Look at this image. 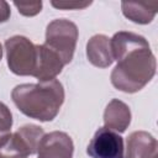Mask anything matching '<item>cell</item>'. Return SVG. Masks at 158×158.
<instances>
[{"mask_svg": "<svg viewBox=\"0 0 158 158\" xmlns=\"http://www.w3.org/2000/svg\"><path fill=\"white\" fill-rule=\"evenodd\" d=\"M111 41L112 58L117 62L111 72V84L123 93H136L156 74V58L147 40L137 33L120 31Z\"/></svg>", "mask_w": 158, "mask_h": 158, "instance_id": "1", "label": "cell"}, {"mask_svg": "<svg viewBox=\"0 0 158 158\" xmlns=\"http://www.w3.org/2000/svg\"><path fill=\"white\" fill-rule=\"evenodd\" d=\"M11 98L17 109L38 121H52L64 102V89L59 80L20 84L12 89Z\"/></svg>", "mask_w": 158, "mask_h": 158, "instance_id": "2", "label": "cell"}, {"mask_svg": "<svg viewBox=\"0 0 158 158\" xmlns=\"http://www.w3.org/2000/svg\"><path fill=\"white\" fill-rule=\"evenodd\" d=\"M5 51L7 65L14 74L35 77L40 59L38 44L25 36H12L6 40Z\"/></svg>", "mask_w": 158, "mask_h": 158, "instance_id": "3", "label": "cell"}, {"mask_svg": "<svg viewBox=\"0 0 158 158\" xmlns=\"http://www.w3.org/2000/svg\"><path fill=\"white\" fill-rule=\"evenodd\" d=\"M77 40L78 27L74 22L65 19H57L48 23L44 44L59 56L64 65L73 59Z\"/></svg>", "mask_w": 158, "mask_h": 158, "instance_id": "4", "label": "cell"}, {"mask_svg": "<svg viewBox=\"0 0 158 158\" xmlns=\"http://www.w3.org/2000/svg\"><path fill=\"white\" fill-rule=\"evenodd\" d=\"M44 131L36 125H25L0 146V158H27L37 153Z\"/></svg>", "mask_w": 158, "mask_h": 158, "instance_id": "5", "label": "cell"}, {"mask_svg": "<svg viewBox=\"0 0 158 158\" xmlns=\"http://www.w3.org/2000/svg\"><path fill=\"white\" fill-rule=\"evenodd\" d=\"M86 153L91 158H123V139L117 132L100 127L91 138Z\"/></svg>", "mask_w": 158, "mask_h": 158, "instance_id": "6", "label": "cell"}, {"mask_svg": "<svg viewBox=\"0 0 158 158\" xmlns=\"http://www.w3.org/2000/svg\"><path fill=\"white\" fill-rule=\"evenodd\" d=\"M74 144L70 136L62 131L44 135L38 144V158H72Z\"/></svg>", "mask_w": 158, "mask_h": 158, "instance_id": "7", "label": "cell"}, {"mask_svg": "<svg viewBox=\"0 0 158 158\" xmlns=\"http://www.w3.org/2000/svg\"><path fill=\"white\" fill-rule=\"evenodd\" d=\"M126 144V158H158L157 141L146 131L132 132Z\"/></svg>", "mask_w": 158, "mask_h": 158, "instance_id": "8", "label": "cell"}, {"mask_svg": "<svg viewBox=\"0 0 158 158\" xmlns=\"http://www.w3.org/2000/svg\"><path fill=\"white\" fill-rule=\"evenodd\" d=\"M86 57L89 62L99 68H107L112 64L111 41L105 35H95L86 43Z\"/></svg>", "mask_w": 158, "mask_h": 158, "instance_id": "9", "label": "cell"}, {"mask_svg": "<svg viewBox=\"0 0 158 158\" xmlns=\"http://www.w3.org/2000/svg\"><path fill=\"white\" fill-rule=\"evenodd\" d=\"M38 49L40 59L35 78L38 79V81H48L56 79V77L62 72L64 63L62 62L59 56L49 49L44 43L38 44Z\"/></svg>", "mask_w": 158, "mask_h": 158, "instance_id": "10", "label": "cell"}, {"mask_svg": "<svg viewBox=\"0 0 158 158\" xmlns=\"http://www.w3.org/2000/svg\"><path fill=\"white\" fill-rule=\"evenodd\" d=\"M131 122L130 107L118 99H112L104 111V123L106 128L115 132H125Z\"/></svg>", "mask_w": 158, "mask_h": 158, "instance_id": "11", "label": "cell"}, {"mask_svg": "<svg viewBox=\"0 0 158 158\" xmlns=\"http://www.w3.org/2000/svg\"><path fill=\"white\" fill-rule=\"evenodd\" d=\"M122 14L132 22L146 25L149 23L158 10L157 1H122Z\"/></svg>", "mask_w": 158, "mask_h": 158, "instance_id": "12", "label": "cell"}, {"mask_svg": "<svg viewBox=\"0 0 158 158\" xmlns=\"http://www.w3.org/2000/svg\"><path fill=\"white\" fill-rule=\"evenodd\" d=\"M11 126H12V115L10 109L0 101V146L9 138L11 135Z\"/></svg>", "mask_w": 158, "mask_h": 158, "instance_id": "13", "label": "cell"}, {"mask_svg": "<svg viewBox=\"0 0 158 158\" xmlns=\"http://www.w3.org/2000/svg\"><path fill=\"white\" fill-rule=\"evenodd\" d=\"M14 5L17 7L19 12L23 16H35L42 9V1H15Z\"/></svg>", "mask_w": 158, "mask_h": 158, "instance_id": "14", "label": "cell"}, {"mask_svg": "<svg viewBox=\"0 0 158 158\" xmlns=\"http://www.w3.org/2000/svg\"><path fill=\"white\" fill-rule=\"evenodd\" d=\"M52 6L57 9H63V10H72V9H84L91 4V1H52Z\"/></svg>", "mask_w": 158, "mask_h": 158, "instance_id": "15", "label": "cell"}, {"mask_svg": "<svg viewBox=\"0 0 158 158\" xmlns=\"http://www.w3.org/2000/svg\"><path fill=\"white\" fill-rule=\"evenodd\" d=\"M10 15H11V11H10L9 4L4 0H0V23L6 22L9 20Z\"/></svg>", "mask_w": 158, "mask_h": 158, "instance_id": "16", "label": "cell"}, {"mask_svg": "<svg viewBox=\"0 0 158 158\" xmlns=\"http://www.w3.org/2000/svg\"><path fill=\"white\" fill-rule=\"evenodd\" d=\"M1 57H2V47L0 44V60H1Z\"/></svg>", "mask_w": 158, "mask_h": 158, "instance_id": "17", "label": "cell"}]
</instances>
